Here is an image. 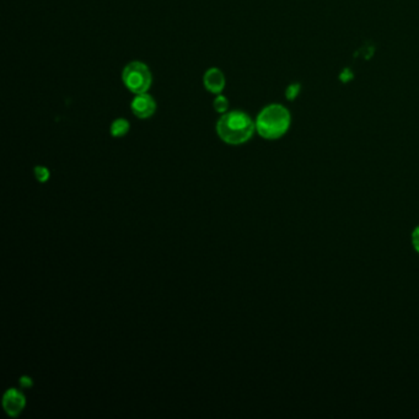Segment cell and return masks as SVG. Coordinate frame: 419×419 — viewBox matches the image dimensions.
Here are the masks:
<instances>
[{"label": "cell", "instance_id": "1", "mask_svg": "<svg viewBox=\"0 0 419 419\" xmlns=\"http://www.w3.org/2000/svg\"><path fill=\"white\" fill-rule=\"evenodd\" d=\"M256 131V122L247 113L230 111L223 114L217 123L218 136L231 146H239L249 141Z\"/></svg>", "mask_w": 419, "mask_h": 419}, {"label": "cell", "instance_id": "6", "mask_svg": "<svg viewBox=\"0 0 419 419\" xmlns=\"http://www.w3.org/2000/svg\"><path fill=\"white\" fill-rule=\"evenodd\" d=\"M204 88L213 94H220L225 88V76L218 68H211L203 76Z\"/></svg>", "mask_w": 419, "mask_h": 419}, {"label": "cell", "instance_id": "9", "mask_svg": "<svg viewBox=\"0 0 419 419\" xmlns=\"http://www.w3.org/2000/svg\"><path fill=\"white\" fill-rule=\"evenodd\" d=\"M35 175H36V179L40 182H46L49 179V171L46 167H43V166H37L35 169Z\"/></svg>", "mask_w": 419, "mask_h": 419}, {"label": "cell", "instance_id": "10", "mask_svg": "<svg viewBox=\"0 0 419 419\" xmlns=\"http://www.w3.org/2000/svg\"><path fill=\"white\" fill-rule=\"evenodd\" d=\"M412 245L415 247V250L419 254V226L415 228L413 232H412Z\"/></svg>", "mask_w": 419, "mask_h": 419}, {"label": "cell", "instance_id": "11", "mask_svg": "<svg viewBox=\"0 0 419 419\" xmlns=\"http://www.w3.org/2000/svg\"><path fill=\"white\" fill-rule=\"evenodd\" d=\"M21 385H24V386H30V385H31V379H23V380H21Z\"/></svg>", "mask_w": 419, "mask_h": 419}, {"label": "cell", "instance_id": "3", "mask_svg": "<svg viewBox=\"0 0 419 419\" xmlns=\"http://www.w3.org/2000/svg\"><path fill=\"white\" fill-rule=\"evenodd\" d=\"M122 81L131 93L139 95L144 94L151 89V73L148 66L141 61H132L124 66L122 73Z\"/></svg>", "mask_w": 419, "mask_h": 419}, {"label": "cell", "instance_id": "8", "mask_svg": "<svg viewBox=\"0 0 419 419\" xmlns=\"http://www.w3.org/2000/svg\"><path fill=\"white\" fill-rule=\"evenodd\" d=\"M213 107H214V110H216L218 113H223V114H224V113L228 112V109H229V101H228L225 96L219 95V96H217L216 100H214Z\"/></svg>", "mask_w": 419, "mask_h": 419}, {"label": "cell", "instance_id": "4", "mask_svg": "<svg viewBox=\"0 0 419 419\" xmlns=\"http://www.w3.org/2000/svg\"><path fill=\"white\" fill-rule=\"evenodd\" d=\"M131 109H132V112L134 113L136 117L146 119V118L151 117L155 113V100L153 99L151 95L146 94V93L136 95V98H134L132 105H131Z\"/></svg>", "mask_w": 419, "mask_h": 419}, {"label": "cell", "instance_id": "2", "mask_svg": "<svg viewBox=\"0 0 419 419\" xmlns=\"http://www.w3.org/2000/svg\"><path fill=\"white\" fill-rule=\"evenodd\" d=\"M290 127V113L284 106L278 104L264 107L256 119V131L264 139H278Z\"/></svg>", "mask_w": 419, "mask_h": 419}, {"label": "cell", "instance_id": "5", "mask_svg": "<svg viewBox=\"0 0 419 419\" xmlns=\"http://www.w3.org/2000/svg\"><path fill=\"white\" fill-rule=\"evenodd\" d=\"M3 406L8 415L11 417H18L21 413V411L24 410L25 397L18 390L11 389L4 395Z\"/></svg>", "mask_w": 419, "mask_h": 419}, {"label": "cell", "instance_id": "7", "mask_svg": "<svg viewBox=\"0 0 419 419\" xmlns=\"http://www.w3.org/2000/svg\"><path fill=\"white\" fill-rule=\"evenodd\" d=\"M129 128H131V124H129L127 119L117 118L116 121H113L110 131H111V134H112L113 137L121 138L129 132Z\"/></svg>", "mask_w": 419, "mask_h": 419}]
</instances>
